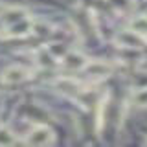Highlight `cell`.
<instances>
[{"mask_svg":"<svg viewBox=\"0 0 147 147\" xmlns=\"http://www.w3.org/2000/svg\"><path fill=\"white\" fill-rule=\"evenodd\" d=\"M86 61L88 59L85 57L83 53L79 52H66L61 57V66L64 68V70H70V72H81L83 70V66L86 64Z\"/></svg>","mask_w":147,"mask_h":147,"instance_id":"6","label":"cell"},{"mask_svg":"<svg viewBox=\"0 0 147 147\" xmlns=\"http://www.w3.org/2000/svg\"><path fill=\"white\" fill-rule=\"evenodd\" d=\"M33 31V20L22 7H2L0 11V37L22 39Z\"/></svg>","mask_w":147,"mask_h":147,"instance_id":"1","label":"cell"},{"mask_svg":"<svg viewBox=\"0 0 147 147\" xmlns=\"http://www.w3.org/2000/svg\"><path fill=\"white\" fill-rule=\"evenodd\" d=\"M114 42L118 44V48H127V50H142L144 46H147L145 37L136 33V31H132V30L119 31L114 37Z\"/></svg>","mask_w":147,"mask_h":147,"instance_id":"3","label":"cell"},{"mask_svg":"<svg viewBox=\"0 0 147 147\" xmlns=\"http://www.w3.org/2000/svg\"><path fill=\"white\" fill-rule=\"evenodd\" d=\"M131 101L138 109H147V86H142V88H138L136 92H132Z\"/></svg>","mask_w":147,"mask_h":147,"instance_id":"7","label":"cell"},{"mask_svg":"<svg viewBox=\"0 0 147 147\" xmlns=\"http://www.w3.org/2000/svg\"><path fill=\"white\" fill-rule=\"evenodd\" d=\"M55 142V134L48 125L35 123L26 134V144L28 145H52Z\"/></svg>","mask_w":147,"mask_h":147,"instance_id":"2","label":"cell"},{"mask_svg":"<svg viewBox=\"0 0 147 147\" xmlns=\"http://www.w3.org/2000/svg\"><path fill=\"white\" fill-rule=\"evenodd\" d=\"M131 30L140 35H147V15H138L131 20Z\"/></svg>","mask_w":147,"mask_h":147,"instance_id":"8","label":"cell"},{"mask_svg":"<svg viewBox=\"0 0 147 147\" xmlns=\"http://www.w3.org/2000/svg\"><path fill=\"white\" fill-rule=\"evenodd\" d=\"M0 11H2V6H0Z\"/></svg>","mask_w":147,"mask_h":147,"instance_id":"10","label":"cell"},{"mask_svg":"<svg viewBox=\"0 0 147 147\" xmlns=\"http://www.w3.org/2000/svg\"><path fill=\"white\" fill-rule=\"evenodd\" d=\"M31 76H33V72L28 66L13 64V66H9L2 72V83H6V85H18V83L28 81Z\"/></svg>","mask_w":147,"mask_h":147,"instance_id":"5","label":"cell"},{"mask_svg":"<svg viewBox=\"0 0 147 147\" xmlns=\"http://www.w3.org/2000/svg\"><path fill=\"white\" fill-rule=\"evenodd\" d=\"M145 40H147V35H145Z\"/></svg>","mask_w":147,"mask_h":147,"instance_id":"11","label":"cell"},{"mask_svg":"<svg viewBox=\"0 0 147 147\" xmlns=\"http://www.w3.org/2000/svg\"><path fill=\"white\" fill-rule=\"evenodd\" d=\"M15 144H17L15 134H13L7 127L0 125V145H15Z\"/></svg>","mask_w":147,"mask_h":147,"instance_id":"9","label":"cell"},{"mask_svg":"<svg viewBox=\"0 0 147 147\" xmlns=\"http://www.w3.org/2000/svg\"><path fill=\"white\" fill-rule=\"evenodd\" d=\"M83 72L86 74V77L92 81H101L112 76L114 66L107 61H86V64L83 66Z\"/></svg>","mask_w":147,"mask_h":147,"instance_id":"4","label":"cell"}]
</instances>
